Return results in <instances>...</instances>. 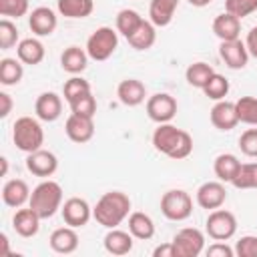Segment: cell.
Returning <instances> with one entry per match:
<instances>
[{
  "mask_svg": "<svg viewBox=\"0 0 257 257\" xmlns=\"http://www.w3.org/2000/svg\"><path fill=\"white\" fill-rule=\"evenodd\" d=\"M153 147L169 159L181 161L193 153V137L171 122H163L153 133Z\"/></svg>",
  "mask_w": 257,
  "mask_h": 257,
  "instance_id": "1",
  "label": "cell"
},
{
  "mask_svg": "<svg viewBox=\"0 0 257 257\" xmlns=\"http://www.w3.org/2000/svg\"><path fill=\"white\" fill-rule=\"evenodd\" d=\"M128 213H131V199L122 191L104 193L92 209V217L96 219V223L106 229L118 227L128 217Z\"/></svg>",
  "mask_w": 257,
  "mask_h": 257,
  "instance_id": "2",
  "label": "cell"
},
{
  "mask_svg": "<svg viewBox=\"0 0 257 257\" xmlns=\"http://www.w3.org/2000/svg\"><path fill=\"white\" fill-rule=\"evenodd\" d=\"M28 207H32L40 219H50L62 207V187L50 179L38 183L30 193Z\"/></svg>",
  "mask_w": 257,
  "mask_h": 257,
  "instance_id": "3",
  "label": "cell"
},
{
  "mask_svg": "<svg viewBox=\"0 0 257 257\" xmlns=\"http://www.w3.org/2000/svg\"><path fill=\"white\" fill-rule=\"evenodd\" d=\"M12 141H14L18 151L34 153V151L42 149L44 131H42V126H40V122L36 118L20 116V118H16V122L12 126Z\"/></svg>",
  "mask_w": 257,
  "mask_h": 257,
  "instance_id": "4",
  "label": "cell"
},
{
  "mask_svg": "<svg viewBox=\"0 0 257 257\" xmlns=\"http://www.w3.org/2000/svg\"><path fill=\"white\" fill-rule=\"evenodd\" d=\"M118 46V34L116 30H112L110 26H100L96 28L88 40H86V52H88V58L96 60V62H102L106 58L112 56V52L116 50Z\"/></svg>",
  "mask_w": 257,
  "mask_h": 257,
  "instance_id": "5",
  "label": "cell"
},
{
  "mask_svg": "<svg viewBox=\"0 0 257 257\" xmlns=\"http://www.w3.org/2000/svg\"><path fill=\"white\" fill-rule=\"evenodd\" d=\"M161 213L169 221H185L193 213V199L183 189H171L161 197Z\"/></svg>",
  "mask_w": 257,
  "mask_h": 257,
  "instance_id": "6",
  "label": "cell"
},
{
  "mask_svg": "<svg viewBox=\"0 0 257 257\" xmlns=\"http://www.w3.org/2000/svg\"><path fill=\"white\" fill-rule=\"evenodd\" d=\"M205 231L213 241H229L237 233V219L231 211L213 209L205 221Z\"/></svg>",
  "mask_w": 257,
  "mask_h": 257,
  "instance_id": "7",
  "label": "cell"
},
{
  "mask_svg": "<svg viewBox=\"0 0 257 257\" xmlns=\"http://www.w3.org/2000/svg\"><path fill=\"white\" fill-rule=\"evenodd\" d=\"M173 245L177 257H199L205 249V235L197 227H185L175 233Z\"/></svg>",
  "mask_w": 257,
  "mask_h": 257,
  "instance_id": "8",
  "label": "cell"
},
{
  "mask_svg": "<svg viewBox=\"0 0 257 257\" xmlns=\"http://www.w3.org/2000/svg\"><path fill=\"white\" fill-rule=\"evenodd\" d=\"M147 114L157 124L171 122L177 114V100L167 92H157L147 98Z\"/></svg>",
  "mask_w": 257,
  "mask_h": 257,
  "instance_id": "9",
  "label": "cell"
},
{
  "mask_svg": "<svg viewBox=\"0 0 257 257\" xmlns=\"http://www.w3.org/2000/svg\"><path fill=\"white\" fill-rule=\"evenodd\" d=\"M60 213H62V221L70 227H84L90 217H92V209L90 205L86 203V199H80V197H70L64 201V205L60 207Z\"/></svg>",
  "mask_w": 257,
  "mask_h": 257,
  "instance_id": "10",
  "label": "cell"
},
{
  "mask_svg": "<svg viewBox=\"0 0 257 257\" xmlns=\"http://www.w3.org/2000/svg\"><path fill=\"white\" fill-rule=\"evenodd\" d=\"M225 201H227V189L223 181H207L197 189V205L201 209L213 211L223 207Z\"/></svg>",
  "mask_w": 257,
  "mask_h": 257,
  "instance_id": "11",
  "label": "cell"
},
{
  "mask_svg": "<svg viewBox=\"0 0 257 257\" xmlns=\"http://www.w3.org/2000/svg\"><path fill=\"white\" fill-rule=\"evenodd\" d=\"M219 56H221V60H223L231 70H241V68H245L247 62H249L247 46H245V42H241L239 38H237V40H225V42H221V46H219Z\"/></svg>",
  "mask_w": 257,
  "mask_h": 257,
  "instance_id": "12",
  "label": "cell"
},
{
  "mask_svg": "<svg viewBox=\"0 0 257 257\" xmlns=\"http://www.w3.org/2000/svg\"><path fill=\"white\" fill-rule=\"evenodd\" d=\"M26 169L34 175V177H52L58 169V159L54 153L38 149L34 153H28L26 157Z\"/></svg>",
  "mask_w": 257,
  "mask_h": 257,
  "instance_id": "13",
  "label": "cell"
},
{
  "mask_svg": "<svg viewBox=\"0 0 257 257\" xmlns=\"http://www.w3.org/2000/svg\"><path fill=\"white\" fill-rule=\"evenodd\" d=\"M64 131H66V137L76 143V145H82V143H88L94 135V122H92V116H82V114H70L64 122Z\"/></svg>",
  "mask_w": 257,
  "mask_h": 257,
  "instance_id": "14",
  "label": "cell"
},
{
  "mask_svg": "<svg viewBox=\"0 0 257 257\" xmlns=\"http://www.w3.org/2000/svg\"><path fill=\"white\" fill-rule=\"evenodd\" d=\"M56 24H58V18L54 10L48 6H38L28 16V26L36 36H50L56 30Z\"/></svg>",
  "mask_w": 257,
  "mask_h": 257,
  "instance_id": "15",
  "label": "cell"
},
{
  "mask_svg": "<svg viewBox=\"0 0 257 257\" xmlns=\"http://www.w3.org/2000/svg\"><path fill=\"white\" fill-rule=\"evenodd\" d=\"M211 122L215 128L219 131H231L239 124V116H237V108L235 102L229 100H217L215 106L211 108Z\"/></svg>",
  "mask_w": 257,
  "mask_h": 257,
  "instance_id": "16",
  "label": "cell"
},
{
  "mask_svg": "<svg viewBox=\"0 0 257 257\" xmlns=\"http://www.w3.org/2000/svg\"><path fill=\"white\" fill-rule=\"evenodd\" d=\"M34 112L44 122H54L62 112V100L56 92H42L34 102Z\"/></svg>",
  "mask_w": 257,
  "mask_h": 257,
  "instance_id": "17",
  "label": "cell"
},
{
  "mask_svg": "<svg viewBox=\"0 0 257 257\" xmlns=\"http://www.w3.org/2000/svg\"><path fill=\"white\" fill-rule=\"evenodd\" d=\"M50 249L54 253H60V255H68V253H74L76 247H78V235L74 231V227L66 225V227H58L50 233Z\"/></svg>",
  "mask_w": 257,
  "mask_h": 257,
  "instance_id": "18",
  "label": "cell"
},
{
  "mask_svg": "<svg viewBox=\"0 0 257 257\" xmlns=\"http://www.w3.org/2000/svg\"><path fill=\"white\" fill-rule=\"evenodd\" d=\"M116 96L124 106H139L141 102H145L147 88L137 78H124L116 86Z\"/></svg>",
  "mask_w": 257,
  "mask_h": 257,
  "instance_id": "19",
  "label": "cell"
},
{
  "mask_svg": "<svg viewBox=\"0 0 257 257\" xmlns=\"http://www.w3.org/2000/svg\"><path fill=\"white\" fill-rule=\"evenodd\" d=\"M2 201L6 207H12V209H18L26 201H30V189H28L26 181H22V179L6 181L2 187Z\"/></svg>",
  "mask_w": 257,
  "mask_h": 257,
  "instance_id": "20",
  "label": "cell"
},
{
  "mask_svg": "<svg viewBox=\"0 0 257 257\" xmlns=\"http://www.w3.org/2000/svg\"><path fill=\"white\" fill-rule=\"evenodd\" d=\"M12 227L20 237H34L40 229V215L28 207V209H18L12 217Z\"/></svg>",
  "mask_w": 257,
  "mask_h": 257,
  "instance_id": "21",
  "label": "cell"
},
{
  "mask_svg": "<svg viewBox=\"0 0 257 257\" xmlns=\"http://www.w3.org/2000/svg\"><path fill=\"white\" fill-rule=\"evenodd\" d=\"M133 239L135 237L131 235V231H120V229L114 227V229H108V233L104 235L102 245H104L106 253L120 257V255H126V253L133 251Z\"/></svg>",
  "mask_w": 257,
  "mask_h": 257,
  "instance_id": "22",
  "label": "cell"
},
{
  "mask_svg": "<svg viewBox=\"0 0 257 257\" xmlns=\"http://www.w3.org/2000/svg\"><path fill=\"white\" fill-rule=\"evenodd\" d=\"M213 32L215 36L225 42V40H237L239 34H241V18L229 14V12H223L219 16H215L213 20Z\"/></svg>",
  "mask_w": 257,
  "mask_h": 257,
  "instance_id": "23",
  "label": "cell"
},
{
  "mask_svg": "<svg viewBox=\"0 0 257 257\" xmlns=\"http://www.w3.org/2000/svg\"><path fill=\"white\" fill-rule=\"evenodd\" d=\"M179 8V0H151L149 4V18L155 26L163 28L169 26L175 12Z\"/></svg>",
  "mask_w": 257,
  "mask_h": 257,
  "instance_id": "24",
  "label": "cell"
},
{
  "mask_svg": "<svg viewBox=\"0 0 257 257\" xmlns=\"http://www.w3.org/2000/svg\"><path fill=\"white\" fill-rule=\"evenodd\" d=\"M16 54H18V60L22 64L36 66L44 60V44L38 38H24V40L18 42Z\"/></svg>",
  "mask_w": 257,
  "mask_h": 257,
  "instance_id": "25",
  "label": "cell"
},
{
  "mask_svg": "<svg viewBox=\"0 0 257 257\" xmlns=\"http://www.w3.org/2000/svg\"><path fill=\"white\" fill-rule=\"evenodd\" d=\"M88 64V52L80 46H68L60 54V66L68 74H80Z\"/></svg>",
  "mask_w": 257,
  "mask_h": 257,
  "instance_id": "26",
  "label": "cell"
},
{
  "mask_svg": "<svg viewBox=\"0 0 257 257\" xmlns=\"http://www.w3.org/2000/svg\"><path fill=\"white\" fill-rule=\"evenodd\" d=\"M128 231L135 239H141V241H147L155 235V223L153 219L143 213V211H135L128 215Z\"/></svg>",
  "mask_w": 257,
  "mask_h": 257,
  "instance_id": "27",
  "label": "cell"
},
{
  "mask_svg": "<svg viewBox=\"0 0 257 257\" xmlns=\"http://www.w3.org/2000/svg\"><path fill=\"white\" fill-rule=\"evenodd\" d=\"M128 44L135 48V50H149L155 40H157V30H155V24L151 20H143L139 24V28L126 38Z\"/></svg>",
  "mask_w": 257,
  "mask_h": 257,
  "instance_id": "28",
  "label": "cell"
},
{
  "mask_svg": "<svg viewBox=\"0 0 257 257\" xmlns=\"http://www.w3.org/2000/svg\"><path fill=\"white\" fill-rule=\"evenodd\" d=\"M239 167H241V161L231 153L219 155L213 163V171H215L217 179L223 181V183H231L235 179V175L239 173Z\"/></svg>",
  "mask_w": 257,
  "mask_h": 257,
  "instance_id": "29",
  "label": "cell"
},
{
  "mask_svg": "<svg viewBox=\"0 0 257 257\" xmlns=\"http://www.w3.org/2000/svg\"><path fill=\"white\" fill-rule=\"evenodd\" d=\"M56 8L64 18H86L92 14L94 2L92 0H58Z\"/></svg>",
  "mask_w": 257,
  "mask_h": 257,
  "instance_id": "30",
  "label": "cell"
},
{
  "mask_svg": "<svg viewBox=\"0 0 257 257\" xmlns=\"http://www.w3.org/2000/svg\"><path fill=\"white\" fill-rule=\"evenodd\" d=\"M24 68L22 62L16 58H2L0 60V84L4 86H14L22 80Z\"/></svg>",
  "mask_w": 257,
  "mask_h": 257,
  "instance_id": "31",
  "label": "cell"
},
{
  "mask_svg": "<svg viewBox=\"0 0 257 257\" xmlns=\"http://www.w3.org/2000/svg\"><path fill=\"white\" fill-rule=\"evenodd\" d=\"M213 74H215V70H213V66L207 64V62H193V64H189V68L185 70L187 82H189L191 86H195V88H201V90H203V86L209 82V78H211Z\"/></svg>",
  "mask_w": 257,
  "mask_h": 257,
  "instance_id": "32",
  "label": "cell"
},
{
  "mask_svg": "<svg viewBox=\"0 0 257 257\" xmlns=\"http://www.w3.org/2000/svg\"><path fill=\"white\" fill-rule=\"evenodd\" d=\"M145 18L137 12V10H133V8H122L118 14H116V32H120L124 38H128L137 28H139V24L143 22Z\"/></svg>",
  "mask_w": 257,
  "mask_h": 257,
  "instance_id": "33",
  "label": "cell"
},
{
  "mask_svg": "<svg viewBox=\"0 0 257 257\" xmlns=\"http://www.w3.org/2000/svg\"><path fill=\"white\" fill-rule=\"evenodd\" d=\"M235 108H237L239 122L257 126V98L255 96H241L235 102Z\"/></svg>",
  "mask_w": 257,
  "mask_h": 257,
  "instance_id": "34",
  "label": "cell"
},
{
  "mask_svg": "<svg viewBox=\"0 0 257 257\" xmlns=\"http://www.w3.org/2000/svg\"><path fill=\"white\" fill-rule=\"evenodd\" d=\"M237 189H257V163H245L239 167V173L231 181Z\"/></svg>",
  "mask_w": 257,
  "mask_h": 257,
  "instance_id": "35",
  "label": "cell"
},
{
  "mask_svg": "<svg viewBox=\"0 0 257 257\" xmlns=\"http://www.w3.org/2000/svg\"><path fill=\"white\" fill-rule=\"evenodd\" d=\"M203 92H205V96H209L211 100H223L225 96H227V92H229V80L223 76V74H213L211 78H209V82L203 86Z\"/></svg>",
  "mask_w": 257,
  "mask_h": 257,
  "instance_id": "36",
  "label": "cell"
},
{
  "mask_svg": "<svg viewBox=\"0 0 257 257\" xmlns=\"http://www.w3.org/2000/svg\"><path fill=\"white\" fill-rule=\"evenodd\" d=\"M86 92H90V82L84 80L82 76H76V74H72V76L64 82V86H62V94H64V100H66V102H70V100H74L76 96L86 94Z\"/></svg>",
  "mask_w": 257,
  "mask_h": 257,
  "instance_id": "37",
  "label": "cell"
},
{
  "mask_svg": "<svg viewBox=\"0 0 257 257\" xmlns=\"http://www.w3.org/2000/svg\"><path fill=\"white\" fill-rule=\"evenodd\" d=\"M68 104H70V110H72L74 114L94 116V112H96V98L92 96V92L80 94V96H76L74 100H70Z\"/></svg>",
  "mask_w": 257,
  "mask_h": 257,
  "instance_id": "38",
  "label": "cell"
},
{
  "mask_svg": "<svg viewBox=\"0 0 257 257\" xmlns=\"http://www.w3.org/2000/svg\"><path fill=\"white\" fill-rule=\"evenodd\" d=\"M18 42V28L14 22H10L8 18H2L0 20V48L2 50H8L12 46H16Z\"/></svg>",
  "mask_w": 257,
  "mask_h": 257,
  "instance_id": "39",
  "label": "cell"
},
{
  "mask_svg": "<svg viewBox=\"0 0 257 257\" xmlns=\"http://www.w3.org/2000/svg\"><path fill=\"white\" fill-rule=\"evenodd\" d=\"M255 10H257V0H225V12L237 18H245Z\"/></svg>",
  "mask_w": 257,
  "mask_h": 257,
  "instance_id": "40",
  "label": "cell"
},
{
  "mask_svg": "<svg viewBox=\"0 0 257 257\" xmlns=\"http://www.w3.org/2000/svg\"><path fill=\"white\" fill-rule=\"evenodd\" d=\"M28 12V0H0V14L6 18H20Z\"/></svg>",
  "mask_w": 257,
  "mask_h": 257,
  "instance_id": "41",
  "label": "cell"
},
{
  "mask_svg": "<svg viewBox=\"0 0 257 257\" xmlns=\"http://www.w3.org/2000/svg\"><path fill=\"white\" fill-rule=\"evenodd\" d=\"M239 149L243 155L257 159V128H247L239 137Z\"/></svg>",
  "mask_w": 257,
  "mask_h": 257,
  "instance_id": "42",
  "label": "cell"
},
{
  "mask_svg": "<svg viewBox=\"0 0 257 257\" xmlns=\"http://www.w3.org/2000/svg\"><path fill=\"white\" fill-rule=\"evenodd\" d=\"M235 255L257 257V235H245L235 243Z\"/></svg>",
  "mask_w": 257,
  "mask_h": 257,
  "instance_id": "43",
  "label": "cell"
},
{
  "mask_svg": "<svg viewBox=\"0 0 257 257\" xmlns=\"http://www.w3.org/2000/svg\"><path fill=\"white\" fill-rule=\"evenodd\" d=\"M233 255H235V249L223 241H215L213 245L207 247V257H233Z\"/></svg>",
  "mask_w": 257,
  "mask_h": 257,
  "instance_id": "44",
  "label": "cell"
},
{
  "mask_svg": "<svg viewBox=\"0 0 257 257\" xmlns=\"http://www.w3.org/2000/svg\"><path fill=\"white\" fill-rule=\"evenodd\" d=\"M153 257H177V251H175L173 241L155 247V249H153Z\"/></svg>",
  "mask_w": 257,
  "mask_h": 257,
  "instance_id": "45",
  "label": "cell"
},
{
  "mask_svg": "<svg viewBox=\"0 0 257 257\" xmlns=\"http://www.w3.org/2000/svg\"><path fill=\"white\" fill-rule=\"evenodd\" d=\"M245 46H247V52H249L253 58H257V26H253V28L247 32Z\"/></svg>",
  "mask_w": 257,
  "mask_h": 257,
  "instance_id": "46",
  "label": "cell"
},
{
  "mask_svg": "<svg viewBox=\"0 0 257 257\" xmlns=\"http://www.w3.org/2000/svg\"><path fill=\"white\" fill-rule=\"evenodd\" d=\"M12 106H14V102H12L10 94L8 92H0V116L2 118H6L12 112Z\"/></svg>",
  "mask_w": 257,
  "mask_h": 257,
  "instance_id": "47",
  "label": "cell"
},
{
  "mask_svg": "<svg viewBox=\"0 0 257 257\" xmlns=\"http://www.w3.org/2000/svg\"><path fill=\"white\" fill-rule=\"evenodd\" d=\"M0 255H10V249H8V237L6 233L0 235Z\"/></svg>",
  "mask_w": 257,
  "mask_h": 257,
  "instance_id": "48",
  "label": "cell"
},
{
  "mask_svg": "<svg viewBox=\"0 0 257 257\" xmlns=\"http://www.w3.org/2000/svg\"><path fill=\"white\" fill-rule=\"evenodd\" d=\"M191 6H197V8H203V6H207V4H211L213 0H187Z\"/></svg>",
  "mask_w": 257,
  "mask_h": 257,
  "instance_id": "49",
  "label": "cell"
},
{
  "mask_svg": "<svg viewBox=\"0 0 257 257\" xmlns=\"http://www.w3.org/2000/svg\"><path fill=\"white\" fill-rule=\"evenodd\" d=\"M0 163H2V177H6V173H8V159H6V157H2V159H0Z\"/></svg>",
  "mask_w": 257,
  "mask_h": 257,
  "instance_id": "50",
  "label": "cell"
}]
</instances>
